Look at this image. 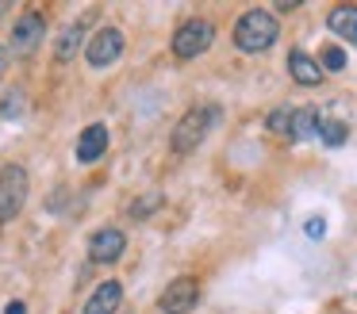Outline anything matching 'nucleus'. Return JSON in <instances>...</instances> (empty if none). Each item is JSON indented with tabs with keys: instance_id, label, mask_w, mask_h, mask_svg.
<instances>
[{
	"instance_id": "nucleus-15",
	"label": "nucleus",
	"mask_w": 357,
	"mask_h": 314,
	"mask_svg": "<svg viewBox=\"0 0 357 314\" xmlns=\"http://www.w3.org/2000/svg\"><path fill=\"white\" fill-rule=\"evenodd\" d=\"M319 65H323V73H342V69H346V50H342V46H323V50H319Z\"/></svg>"
},
{
	"instance_id": "nucleus-9",
	"label": "nucleus",
	"mask_w": 357,
	"mask_h": 314,
	"mask_svg": "<svg viewBox=\"0 0 357 314\" xmlns=\"http://www.w3.org/2000/svg\"><path fill=\"white\" fill-rule=\"evenodd\" d=\"M104 150H108V127H104V123H93V127L81 130V138H77V161L81 165L100 161Z\"/></svg>"
},
{
	"instance_id": "nucleus-18",
	"label": "nucleus",
	"mask_w": 357,
	"mask_h": 314,
	"mask_svg": "<svg viewBox=\"0 0 357 314\" xmlns=\"http://www.w3.org/2000/svg\"><path fill=\"white\" fill-rule=\"evenodd\" d=\"M154 207H162V196H146V199H135L131 203V219H150V211H154Z\"/></svg>"
},
{
	"instance_id": "nucleus-1",
	"label": "nucleus",
	"mask_w": 357,
	"mask_h": 314,
	"mask_svg": "<svg viewBox=\"0 0 357 314\" xmlns=\"http://www.w3.org/2000/svg\"><path fill=\"white\" fill-rule=\"evenodd\" d=\"M277 38H280V23H277V15L265 12V8H250V12L234 23V46L246 50V54L269 50Z\"/></svg>"
},
{
	"instance_id": "nucleus-17",
	"label": "nucleus",
	"mask_w": 357,
	"mask_h": 314,
	"mask_svg": "<svg viewBox=\"0 0 357 314\" xmlns=\"http://www.w3.org/2000/svg\"><path fill=\"white\" fill-rule=\"evenodd\" d=\"M265 127H269L273 134H284L288 138V130H292V107H277V111H269Z\"/></svg>"
},
{
	"instance_id": "nucleus-12",
	"label": "nucleus",
	"mask_w": 357,
	"mask_h": 314,
	"mask_svg": "<svg viewBox=\"0 0 357 314\" xmlns=\"http://www.w3.org/2000/svg\"><path fill=\"white\" fill-rule=\"evenodd\" d=\"M326 23H331V31H334L338 38L357 42V4H338V8H331Z\"/></svg>"
},
{
	"instance_id": "nucleus-7",
	"label": "nucleus",
	"mask_w": 357,
	"mask_h": 314,
	"mask_svg": "<svg viewBox=\"0 0 357 314\" xmlns=\"http://www.w3.org/2000/svg\"><path fill=\"white\" fill-rule=\"evenodd\" d=\"M123 249H127L123 230L104 226V230H96V234L89 237V260H96V265H112V260H119Z\"/></svg>"
},
{
	"instance_id": "nucleus-14",
	"label": "nucleus",
	"mask_w": 357,
	"mask_h": 314,
	"mask_svg": "<svg viewBox=\"0 0 357 314\" xmlns=\"http://www.w3.org/2000/svg\"><path fill=\"white\" fill-rule=\"evenodd\" d=\"M319 134V115L311 111V107H296L292 111V130H288V138H296V142H303V138Z\"/></svg>"
},
{
	"instance_id": "nucleus-21",
	"label": "nucleus",
	"mask_w": 357,
	"mask_h": 314,
	"mask_svg": "<svg viewBox=\"0 0 357 314\" xmlns=\"http://www.w3.org/2000/svg\"><path fill=\"white\" fill-rule=\"evenodd\" d=\"M4 69H8V54H4V46H0V77H4Z\"/></svg>"
},
{
	"instance_id": "nucleus-19",
	"label": "nucleus",
	"mask_w": 357,
	"mask_h": 314,
	"mask_svg": "<svg viewBox=\"0 0 357 314\" xmlns=\"http://www.w3.org/2000/svg\"><path fill=\"white\" fill-rule=\"evenodd\" d=\"M4 314H27V306H24V303H20V299H12V303H8V306H4Z\"/></svg>"
},
{
	"instance_id": "nucleus-11",
	"label": "nucleus",
	"mask_w": 357,
	"mask_h": 314,
	"mask_svg": "<svg viewBox=\"0 0 357 314\" xmlns=\"http://www.w3.org/2000/svg\"><path fill=\"white\" fill-rule=\"evenodd\" d=\"M288 73H292L296 84H319L323 81V65H319V58H311V54H303V50L288 54Z\"/></svg>"
},
{
	"instance_id": "nucleus-2",
	"label": "nucleus",
	"mask_w": 357,
	"mask_h": 314,
	"mask_svg": "<svg viewBox=\"0 0 357 314\" xmlns=\"http://www.w3.org/2000/svg\"><path fill=\"white\" fill-rule=\"evenodd\" d=\"M215 119H219V107H215V104L188 107V111L181 115V123L173 127V138H169L173 153H192L196 146L208 138V130L215 127Z\"/></svg>"
},
{
	"instance_id": "nucleus-10",
	"label": "nucleus",
	"mask_w": 357,
	"mask_h": 314,
	"mask_svg": "<svg viewBox=\"0 0 357 314\" xmlns=\"http://www.w3.org/2000/svg\"><path fill=\"white\" fill-rule=\"evenodd\" d=\"M119 303H123V288H119L116 280H104L100 288L89 295V303H85V314H116L119 311Z\"/></svg>"
},
{
	"instance_id": "nucleus-13",
	"label": "nucleus",
	"mask_w": 357,
	"mask_h": 314,
	"mask_svg": "<svg viewBox=\"0 0 357 314\" xmlns=\"http://www.w3.org/2000/svg\"><path fill=\"white\" fill-rule=\"evenodd\" d=\"M81 31H85V19L70 23V27L58 35V46H54V58H58V61H70L73 54L81 50Z\"/></svg>"
},
{
	"instance_id": "nucleus-16",
	"label": "nucleus",
	"mask_w": 357,
	"mask_h": 314,
	"mask_svg": "<svg viewBox=\"0 0 357 314\" xmlns=\"http://www.w3.org/2000/svg\"><path fill=\"white\" fill-rule=\"evenodd\" d=\"M319 138H323L326 146H342L346 142V127H342L338 119H319Z\"/></svg>"
},
{
	"instance_id": "nucleus-22",
	"label": "nucleus",
	"mask_w": 357,
	"mask_h": 314,
	"mask_svg": "<svg viewBox=\"0 0 357 314\" xmlns=\"http://www.w3.org/2000/svg\"><path fill=\"white\" fill-rule=\"evenodd\" d=\"M4 8H8V4H0V12H4Z\"/></svg>"
},
{
	"instance_id": "nucleus-3",
	"label": "nucleus",
	"mask_w": 357,
	"mask_h": 314,
	"mask_svg": "<svg viewBox=\"0 0 357 314\" xmlns=\"http://www.w3.org/2000/svg\"><path fill=\"white\" fill-rule=\"evenodd\" d=\"M27 203V168L4 165L0 168V222H12Z\"/></svg>"
},
{
	"instance_id": "nucleus-8",
	"label": "nucleus",
	"mask_w": 357,
	"mask_h": 314,
	"mask_svg": "<svg viewBox=\"0 0 357 314\" xmlns=\"http://www.w3.org/2000/svg\"><path fill=\"white\" fill-rule=\"evenodd\" d=\"M43 27H47V19H43L39 12H24L16 19V27H12V50L31 54L35 46H39V38H43Z\"/></svg>"
},
{
	"instance_id": "nucleus-20",
	"label": "nucleus",
	"mask_w": 357,
	"mask_h": 314,
	"mask_svg": "<svg viewBox=\"0 0 357 314\" xmlns=\"http://www.w3.org/2000/svg\"><path fill=\"white\" fill-rule=\"evenodd\" d=\"M307 234H311V237H319V234H323V222L311 219V222H307Z\"/></svg>"
},
{
	"instance_id": "nucleus-5",
	"label": "nucleus",
	"mask_w": 357,
	"mask_h": 314,
	"mask_svg": "<svg viewBox=\"0 0 357 314\" xmlns=\"http://www.w3.org/2000/svg\"><path fill=\"white\" fill-rule=\"evenodd\" d=\"M119 54H123V31L119 27H100L93 35V42H89L85 58L93 69H108L112 61H119Z\"/></svg>"
},
{
	"instance_id": "nucleus-4",
	"label": "nucleus",
	"mask_w": 357,
	"mask_h": 314,
	"mask_svg": "<svg viewBox=\"0 0 357 314\" xmlns=\"http://www.w3.org/2000/svg\"><path fill=\"white\" fill-rule=\"evenodd\" d=\"M211 38H215V27H211L208 19H188V23H181V27L173 31V54H177L181 61L200 58V54L211 46Z\"/></svg>"
},
{
	"instance_id": "nucleus-6",
	"label": "nucleus",
	"mask_w": 357,
	"mask_h": 314,
	"mask_svg": "<svg viewBox=\"0 0 357 314\" xmlns=\"http://www.w3.org/2000/svg\"><path fill=\"white\" fill-rule=\"evenodd\" d=\"M196 295H200V288H196L192 276H181V280H173L169 288L162 291V299H158V306H162L165 314H188L196 306Z\"/></svg>"
}]
</instances>
